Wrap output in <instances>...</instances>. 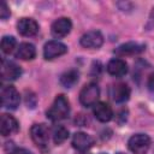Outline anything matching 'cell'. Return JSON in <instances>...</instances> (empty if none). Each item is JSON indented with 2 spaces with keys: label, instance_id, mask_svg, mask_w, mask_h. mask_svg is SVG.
I'll use <instances>...</instances> for the list:
<instances>
[{
  "label": "cell",
  "instance_id": "1",
  "mask_svg": "<svg viewBox=\"0 0 154 154\" xmlns=\"http://www.w3.org/2000/svg\"><path fill=\"white\" fill-rule=\"evenodd\" d=\"M69 113H70V103H69V100L66 99L65 95L60 94L58 95L51 108L47 111V118L52 122H59V120H63V119H66L69 117Z\"/></svg>",
  "mask_w": 154,
  "mask_h": 154
},
{
  "label": "cell",
  "instance_id": "2",
  "mask_svg": "<svg viewBox=\"0 0 154 154\" xmlns=\"http://www.w3.org/2000/svg\"><path fill=\"white\" fill-rule=\"evenodd\" d=\"M0 96H1V105L5 108H7V109H16L19 106L20 96H19L18 90L13 85H11V84L4 85L1 88Z\"/></svg>",
  "mask_w": 154,
  "mask_h": 154
},
{
  "label": "cell",
  "instance_id": "3",
  "mask_svg": "<svg viewBox=\"0 0 154 154\" xmlns=\"http://www.w3.org/2000/svg\"><path fill=\"white\" fill-rule=\"evenodd\" d=\"M150 137L146 134H135L128 141V148L134 154H146L150 147Z\"/></svg>",
  "mask_w": 154,
  "mask_h": 154
},
{
  "label": "cell",
  "instance_id": "4",
  "mask_svg": "<svg viewBox=\"0 0 154 154\" xmlns=\"http://www.w3.org/2000/svg\"><path fill=\"white\" fill-rule=\"evenodd\" d=\"M99 96H100V89L97 84L89 83V84H85L79 91V102L84 107H90L97 103Z\"/></svg>",
  "mask_w": 154,
  "mask_h": 154
},
{
  "label": "cell",
  "instance_id": "5",
  "mask_svg": "<svg viewBox=\"0 0 154 154\" xmlns=\"http://www.w3.org/2000/svg\"><path fill=\"white\" fill-rule=\"evenodd\" d=\"M30 137L38 148L45 149L48 146L49 130L45 124H34L30 129Z\"/></svg>",
  "mask_w": 154,
  "mask_h": 154
},
{
  "label": "cell",
  "instance_id": "6",
  "mask_svg": "<svg viewBox=\"0 0 154 154\" xmlns=\"http://www.w3.org/2000/svg\"><path fill=\"white\" fill-rule=\"evenodd\" d=\"M67 52L66 45H64L60 41L52 40L48 41L43 47V58L46 60H53L60 55H64Z\"/></svg>",
  "mask_w": 154,
  "mask_h": 154
},
{
  "label": "cell",
  "instance_id": "7",
  "mask_svg": "<svg viewBox=\"0 0 154 154\" xmlns=\"http://www.w3.org/2000/svg\"><path fill=\"white\" fill-rule=\"evenodd\" d=\"M79 43L84 48L97 49L103 43V36L97 30H90V31H88V32H85V34L82 35V37L79 40Z\"/></svg>",
  "mask_w": 154,
  "mask_h": 154
},
{
  "label": "cell",
  "instance_id": "8",
  "mask_svg": "<svg viewBox=\"0 0 154 154\" xmlns=\"http://www.w3.org/2000/svg\"><path fill=\"white\" fill-rule=\"evenodd\" d=\"M22 75V69L16 63L2 59L1 60V78L4 81H16Z\"/></svg>",
  "mask_w": 154,
  "mask_h": 154
},
{
  "label": "cell",
  "instance_id": "9",
  "mask_svg": "<svg viewBox=\"0 0 154 154\" xmlns=\"http://www.w3.org/2000/svg\"><path fill=\"white\" fill-rule=\"evenodd\" d=\"M71 28H72V23H71L70 18L61 17V18L55 19V20L52 23L51 32H52V35H53L54 37L61 38V37H65L66 35L70 34Z\"/></svg>",
  "mask_w": 154,
  "mask_h": 154
},
{
  "label": "cell",
  "instance_id": "10",
  "mask_svg": "<svg viewBox=\"0 0 154 154\" xmlns=\"http://www.w3.org/2000/svg\"><path fill=\"white\" fill-rule=\"evenodd\" d=\"M17 30L25 37L35 36L38 31V24L32 18H20L17 22Z\"/></svg>",
  "mask_w": 154,
  "mask_h": 154
},
{
  "label": "cell",
  "instance_id": "11",
  "mask_svg": "<svg viewBox=\"0 0 154 154\" xmlns=\"http://www.w3.org/2000/svg\"><path fill=\"white\" fill-rule=\"evenodd\" d=\"M19 129L18 122L14 117L10 114H1L0 118V132L2 136H8L17 132Z\"/></svg>",
  "mask_w": 154,
  "mask_h": 154
},
{
  "label": "cell",
  "instance_id": "12",
  "mask_svg": "<svg viewBox=\"0 0 154 154\" xmlns=\"http://www.w3.org/2000/svg\"><path fill=\"white\" fill-rule=\"evenodd\" d=\"M72 147L77 150H89L94 144V138L85 132H76L72 136Z\"/></svg>",
  "mask_w": 154,
  "mask_h": 154
},
{
  "label": "cell",
  "instance_id": "13",
  "mask_svg": "<svg viewBox=\"0 0 154 154\" xmlns=\"http://www.w3.org/2000/svg\"><path fill=\"white\" fill-rule=\"evenodd\" d=\"M106 70L113 77H123L128 72V64L120 58H113L108 61Z\"/></svg>",
  "mask_w": 154,
  "mask_h": 154
},
{
  "label": "cell",
  "instance_id": "14",
  "mask_svg": "<svg viewBox=\"0 0 154 154\" xmlns=\"http://www.w3.org/2000/svg\"><path fill=\"white\" fill-rule=\"evenodd\" d=\"M93 113L95 118L101 123H107L113 118V111L106 102H97L93 106Z\"/></svg>",
  "mask_w": 154,
  "mask_h": 154
},
{
  "label": "cell",
  "instance_id": "15",
  "mask_svg": "<svg viewBox=\"0 0 154 154\" xmlns=\"http://www.w3.org/2000/svg\"><path fill=\"white\" fill-rule=\"evenodd\" d=\"M112 100L117 103H123L129 100L130 97V88L125 83H118L112 87L111 89Z\"/></svg>",
  "mask_w": 154,
  "mask_h": 154
},
{
  "label": "cell",
  "instance_id": "16",
  "mask_svg": "<svg viewBox=\"0 0 154 154\" xmlns=\"http://www.w3.org/2000/svg\"><path fill=\"white\" fill-rule=\"evenodd\" d=\"M144 51V46L140 45L137 42H126L120 45L118 48H116L114 53L119 57H125V55H134V54H138L141 52Z\"/></svg>",
  "mask_w": 154,
  "mask_h": 154
},
{
  "label": "cell",
  "instance_id": "17",
  "mask_svg": "<svg viewBox=\"0 0 154 154\" xmlns=\"http://www.w3.org/2000/svg\"><path fill=\"white\" fill-rule=\"evenodd\" d=\"M16 57L22 60H32L36 57V48L30 42H22L17 47Z\"/></svg>",
  "mask_w": 154,
  "mask_h": 154
},
{
  "label": "cell",
  "instance_id": "18",
  "mask_svg": "<svg viewBox=\"0 0 154 154\" xmlns=\"http://www.w3.org/2000/svg\"><path fill=\"white\" fill-rule=\"evenodd\" d=\"M78 78H79V72L75 69H71L65 71L60 76V84L65 88H71L78 82Z\"/></svg>",
  "mask_w": 154,
  "mask_h": 154
},
{
  "label": "cell",
  "instance_id": "19",
  "mask_svg": "<svg viewBox=\"0 0 154 154\" xmlns=\"http://www.w3.org/2000/svg\"><path fill=\"white\" fill-rule=\"evenodd\" d=\"M52 137L55 144H61L69 137V130L64 125H55L52 130Z\"/></svg>",
  "mask_w": 154,
  "mask_h": 154
},
{
  "label": "cell",
  "instance_id": "20",
  "mask_svg": "<svg viewBox=\"0 0 154 154\" xmlns=\"http://www.w3.org/2000/svg\"><path fill=\"white\" fill-rule=\"evenodd\" d=\"M16 45H17V41L13 36H4L1 38V51L5 53V54H10L14 51L16 48Z\"/></svg>",
  "mask_w": 154,
  "mask_h": 154
},
{
  "label": "cell",
  "instance_id": "21",
  "mask_svg": "<svg viewBox=\"0 0 154 154\" xmlns=\"http://www.w3.org/2000/svg\"><path fill=\"white\" fill-rule=\"evenodd\" d=\"M11 16V12H10V8L7 6V4L5 1H1L0 2V18L1 19H7L8 17Z\"/></svg>",
  "mask_w": 154,
  "mask_h": 154
},
{
  "label": "cell",
  "instance_id": "22",
  "mask_svg": "<svg viewBox=\"0 0 154 154\" xmlns=\"http://www.w3.org/2000/svg\"><path fill=\"white\" fill-rule=\"evenodd\" d=\"M10 154H32L31 152H29L28 149L24 148H18V147H13L10 149Z\"/></svg>",
  "mask_w": 154,
  "mask_h": 154
},
{
  "label": "cell",
  "instance_id": "23",
  "mask_svg": "<svg viewBox=\"0 0 154 154\" xmlns=\"http://www.w3.org/2000/svg\"><path fill=\"white\" fill-rule=\"evenodd\" d=\"M147 87H148V89H149L152 93H154V72L149 75L148 81H147Z\"/></svg>",
  "mask_w": 154,
  "mask_h": 154
},
{
  "label": "cell",
  "instance_id": "24",
  "mask_svg": "<svg viewBox=\"0 0 154 154\" xmlns=\"http://www.w3.org/2000/svg\"><path fill=\"white\" fill-rule=\"evenodd\" d=\"M77 154H90L89 150H77Z\"/></svg>",
  "mask_w": 154,
  "mask_h": 154
},
{
  "label": "cell",
  "instance_id": "25",
  "mask_svg": "<svg viewBox=\"0 0 154 154\" xmlns=\"http://www.w3.org/2000/svg\"><path fill=\"white\" fill-rule=\"evenodd\" d=\"M117 154H124V153H117Z\"/></svg>",
  "mask_w": 154,
  "mask_h": 154
},
{
  "label": "cell",
  "instance_id": "26",
  "mask_svg": "<svg viewBox=\"0 0 154 154\" xmlns=\"http://www.w3.org/2000/svg\"><path fill=\"white\" fill-rule=\"evenodd\" d=\"M100 154H106V153H100Z\"/></svg>",
  "mask_w": 154,
  "mask_h": 154
}]
</instances>
